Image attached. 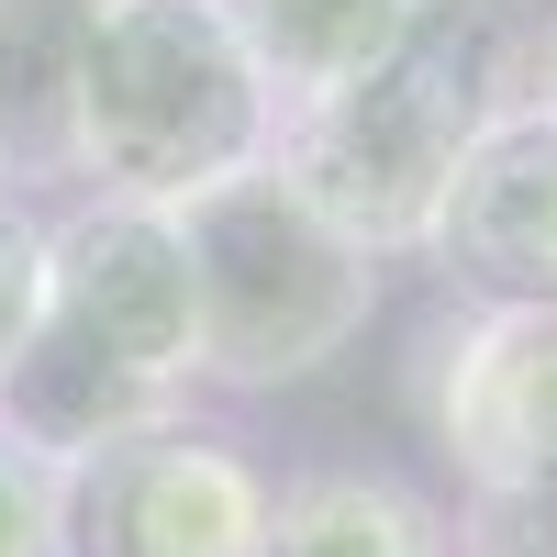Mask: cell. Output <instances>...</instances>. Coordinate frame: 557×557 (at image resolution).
I'll return each mask as SVG.
<instances>
[{
    "instance_id": "cell-1",
    "label": "cell",
    "mask_w": 557,
    "mask_h": 557,
    "mask_svg": "<svg viewBox=\"0 0 557 557\" xmlns=\"http://www.w3.org/2000/svg\"><path fill=\"white\" fill-rule=\"evenodd\" d=\"M524 67L535 45L502 23V0H424V23L368 78L278 112L268 157L335 235H357L368 257H412L435 235V201L469 157V134L502 101H524Z\"/></svg>"
},
{
    "instance_id": "cell-2",
    "label": "cell",
    "mask_w": 557,
    "mask_h": 557,
    "mask_svg": "<svg viewBox=\"0 0 557 557\" xmlns=\"http://www.w3.org/2000/svg\"><path fill=\"white\" fill-rule=\"evenodd\" d=\"M278 101L235 45L223 0H101L67 89V168L101 178V201L178 212L190 190L268 157Z\"/></svg>"
},
{
    "instance_id": "cell-3",
    "label": "cell",
    "mask_w": 557,
    "mask_h": 557,
    "mask_svg": "<svg viewBox=\"0 0 557 557\" xmlns=\"http://www.w3.org/2000/svg\"><path fill=\"white\" fill-rule=\"evenodd\" d=\"M178 223V257H190V346H201V380L223 391H278V380H312L323 357H346L380 312V257L357 235H335L278 157L212 178L168 212Z\"/></svg>"
},
{
    "instance_id": "cell-4",
    "label": "cell",
    "mask_w": 557,
    "mask_h": 557,
    "mask_svg": "<svg viewBox=\"0 0 557 557\" xmlns=\"http://www.w3.org/2000/svg\"><path fill=\"white\" fill-rule=\"evenodd\" d=\"M268 535V480L235 446L168 424L123 435L67 469L57 502V557H257Z\"/></svg>"
},
{
    "instance_id": "cell-5",
    "label": "cell",
    "mask_w": 557,
    "mask_h": 557,
    "mask_svg": "<svg viewBox=\"0 0 557 557\" xmlns=\"http://www.w3.org/2000/svg\"><path fill=\"white\" fill-rule=\"evenodd\" d=\"M45 323L89 335L123 357L134 380L190 391L201 346H190V257L157 201H78L67 223H45Z\"/></svg>"
},
{
    "instance_id": "cell-6",
    "label": "cell",
    "mask_w": 557,
    "mask_h": 557,
    "mask_svg": "<svg viewBox=\"0 0 557 557\" xmlns=\"http://www.w3.org/2000/svg\"><path fill=\"white\" fill-rule=\"evenodd\" d=\"M424 257L480 301H557V112L535 89L469 134Z\"/></svg>"
},
{
    "instance_id": "cell-7",
    "label": "cell",
    "mask_w": 557,
    "mask_h": 557,
    "mask_svg": "<svg viewBox=\"0 0 557 557\" xmlns=\"http://www.w3.org/2000/svg\"><path fill=\"white\" fill-rule=\"evenodd\" d=\"M424 401L469 480H557V301H480L435 346Z\"/></svg>"
},
{
    "instance_id": "cell-8",
    "label": "cell",
    "mask_w": 557,
    "mask_h": 557,
    "mask_svg": "<svg viewBox=\"0 0 557 557\" xmlns=\"http://www.w3.org/2000/svg\"><path fill=\"white\" fill-rule=\"evenodd\" d=\"M168 412H178V391L134 380L123 357H101L89 335H67V323H45V312H34V335L0 357V435L34 446V457H57V469L168 424Z\"/></svg>"
},
{
    "instance_id": "cell-9",
    "label": "cell",
    "mask_w": 557,
    "mask_h": 557,
    "mask_svg": "<svg viewBox=\"0 0 557 557\" xmlns=\"http://www.w3.org/2000/svg\"><path fill=\"white\" fill-rule=\"evenodd\" d=\"M223 23H235V45L257 57L268 101L290 112L312 89L368 78L412 23H424V0H223Z\"/></svg>"
},
{
    "instance_id": "cell-10",
    "label": "cell",
    "mask_w": 557,
    "mask_h": 557,
    "mask_svg": "<svg viewBox=\"0 0 557 557\" xmlns=\"http://www.w3.org/2000/svg\"><path fill=\"white\" fill-rule=\"evenodd\" d=\"M257 557H457L446 524L412 502L401 480H290V491H268V535Z\"/></svg>"
},
{
    "instance_id": "cell-11",
    "label": "cell",
    "mask_w": 557,
    "mask_h": 557,
    "mask_svg": "<svg viewBox=\"0 0 557 557\" xmlns=\"http://www.w3.org/2000/svg\"><path fill=\"white\" fill-rule=\"evenodd\" d=\"M101 0H0V157H67V89Z\"/></svg>"
},
{
    "instance_id": "cell-12",
    "label": "cell",
    "mask_w": 557,
    "mask_h": 557,
    "mask_svg": "<svg viewBox=\"0 0 557 557\" xmlns=\"http://www.w3.org/2000/svg\"><path fill=\"white\" fill-rule=\"evenodd\" d=\"M457 557H557V480H469Z\"/></svg>"
},
{
    "instance_id": "cell-13",
    "label": "cell",
    "mask_w": 557,
    "mask_h": 557,
    "mask_svg": "<svg viewBox=\"0 0 557 557\" xmlns=\"http://www.w3.org/2000/svg\"><path fill=\"white\" fill-rule=\"evenodd\" d=\"M57 502H67V469L0 435V557H57Z\"/></svg>"
},
{
    "instance_id": "cell-14",
    "label": "cell",
    "mask_w": 557,
    "mask_h": 557,
    "mask_svg": "<svg viewBox=\"0 0 557 557\" xmlns=\"http://www.w3.org/2000/svg\"><path fill=\"white\" fill-rule=\"evenodd\" d=\"M34 312H45V223L23 201H0V357L34 335Z\"/></svg>"
},
{
    "instance_id": "cell-15",
    "label": "cell",
    "mask_w": 557,
    "mask_h": 557,
    "mask_svg": "<svg viewBox=\"0 0 557 557\" xmlns=\"http://www.w3.org/2000/svg\"><path fill=\"white\" fill-rule=\"evenodd\" d=\"M524 89H535V101H546V112H557V23H546V34H535V67H524Z\"/></svg>"
}]
</instances>
